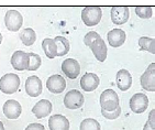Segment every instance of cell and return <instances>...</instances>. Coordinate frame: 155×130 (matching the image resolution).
I'll return each mask as SVG.
<instances>
[{
  "label": "cell",
  "instance_id": "1",
  "mask_svg": "<svg viewBox=\"0 0 155 130\" xmlns=\"http://www.w3.org/2000/svg\"><path fill=\"white\" fill-rule=\"evenodd\" d=\"M84 43H85V45L90 47V50L93 51L96 60H98L99 62L106 61L108 49L102 38L99 36V33L95 32V31L88 32L84 38Z\"/></svg>",
  "mask_w": 155,
  "mask_h": 130
},
{
  "label": "cell",
  "instance_id": "2",
  "mask_svg": "<svg viewBox=\"0 0 155 130\" xmlns=\"http://www.w3.org/2000/svg\"><path fill=\"white\" fill-rule=\"evenodd\" d=\"M100 106L102 110L106 111H114L120 107L119 105V96L114 89H106L100 95L99 99Z\"/></svg>",
  "mask_w": 155,
  "mask_h": 130
},
{
  "label": "cell",
  "instance_id": "3",
  "mask_svg": "<svg viewBox=\"0 0 155 130\" xmlns=\"http://www.w3.org/2000/svg\"><path fill=\"white\" fill-rule=\"evenodd\" d=\"M102 18V11L100 7H85L81 11V20L87 27H94L99 24Z\"/></svg>",
  "mask_w": 155,
  "mask_h": 130
},
{
  "label": "cell",
  "instance_id": "4",
  "mask_svg": "<svg viewBox=\"0 0 155 130\" xmlns=\"http://www.w3.org/2000/svg\"><path fill=\"white\" fill-rule=\"evenodd\" d=\"M20 77L13 73H8L0 78V91L3 94L12 95L19 89Z\"/></svg>",
  "mask_w": 155,
  "mask_h": 130
},
{
  "label": "cell",
  "instance_id": "5",
  "mask_svg": "<svg viewBox=\"0 0 155 130\" xmlns=\"http://www.w3.org/2000/svg\"><path fill=\"white\" fill-rule=\"evenodd\" d=\"M5 24L9 31L17 32L23 24V17L17 10H8L5 15Z\"/></svg>",
  "mask_w": 155,
  "mask_h": 130
},
{
  "label": "cell",
  "instance_id": "6",
  "mask_svg": "<svg viewBox=\"0 0 155 130\" xmlns=\"http://www.w3.org/2000/svg\"><path fill=\"white\" fill-rule=\"evenodd\" d=\"M84 101H85L84 95L79 91H77V89L69 91L65 95V97H64V105H65V107L72 110L81 108L84 105Z\"/></svg>",
  "mask_w": 155,
  "mask_h": 130
},
{
  "label": "cell",
  "instance_id": "7",
  "mask_svg": "<svg viewBox=\"0 0 155 130\" xmlns=\"http://www.w3.org/2000/svg\"><path fill=\"white\" fill-rule=\"evenodd\" d=\"M142 88L147 92H155V63H151L140 78Z\"/></svg>",
  "mask_w": 155,
  "mask_h": 130
},
{
  "label": "cell",
  "instance_id": "8",
  "mask_svg": "<svg viewBox=\"0 0 155 130\" xmlns=\"http://www.w3.org/2000/svg\"><path fill=\"white\" fill-rule=\"evenodd\" d=\"M130 109L135 114H142L149 107V98L142 93H137L130 98Z\"/></svg>",
  "mask_w": 155,
  "mask_h": 130
},
{
  "label": "cell",
  "instance_id": "9",
  "mask_svg": "<svg viewBox=\"0 0 155 130\" xmlns=\"http://www.w3.org/2000/svg\"><path fill=\"white\" fill-rule=\"evenodd\" d=\"M110 15L112 23L117 24V26H121V24H124L130 18V9H129V7L125 6L112 7Z\"/></svg>",
  "mask_w": 155,
  "mask_h": 130
},
{
  "label": "cell",
  "instance_id": "10",
  "mask_svg": "<svg viewBox=\"0 0 155 130\" xmlns=\"http://www.w3.org/2000/svg\"><path fill=\"white\" fill-rule=\"evenodd\" d=\"M25 92L31 97H38L43 92V85L42 80L39 77L33 75L29 76L25 80Z\"/></svg>",
  "mask_w": 155,
  "mask_h": 130
},
{
  "label": "cell",
  "instance_id": "11",
  "mask_svg": "<svg viewBox=\"0 0 155 130\" xmlns=\"http://www.w3.org/2000/svg\"><path fill=\"white\" fill-rule=\"evenodd\" d=\"M46 87L52 94H61L66 88V80L58 74L52 75L46 80Z\"/></svg>",
  "mask_w": 155,
  "mask_h": 130
},
{
  "label": "cell",
  "instance_id": "12",
  "mask_svg": "<svg viewBox=\"0 0 155 130\" xmlns=\"http://www.w3.org/2000/svg\"><path fill=\"white\" fill-rule=\"evenodd\" d=\"M62 71L68 78L75 80V78H77L78 75L81 74V65L77 62V60H64V62L62 63Z\"/></svg>",
  "mask_w": 155,
  "mask_h": 130
},
{
  "label": "cell",
  "instance_id": "13",
  "mask_svg": "<svg viewBox=\"0 0 155 130\" xmlns=\"http://www.w3.org/2000/svg\"><path fill=\"white\" fill-rule=\"evenodd\" d=\"M12 67L17 71H24L29 67V54L24 51H15L11 56Z\"/></svg>",
  "mask_w": 155,
  "mask_h": 130
},
{
  "label": "cell",
  "instance_id": "14",
  "mask_svg": "<svg viewBox=\"0 0 155 130\" xmlns=\"http://www.w3.org/2000/svg\"><path fill=\"white\" fill-rule=\"evenodd\" d=\"M2 110L8 119H18L22 112V107L17 101L10 99L3 104Z\"/></svg>",
  "mask_w": 155,
  "mask_h": 130
},
{
  "label": "cell",
  "instance_id": "15",
  "mask_svg": "<svg viewBox=\"0 0 155 130\" xmlns=\"http://www.w3.org/2000/svg\"><path fill=\"white\" fill-rule=\"evenodd\" d=\"M100 84L99 77L95 73H86L81 78V87L85 92H94Z\"/></svg>",
  "mask_w": 155,
  "mask_h": 130
},
{
  "label": "cell",
  "instance_id": "16",
  "mask_svg": "<svg viewBox=\"0 0 155 130\" xmlns=\"http://www.w3.org/2000/svg\"><path fill=\"white\" fill-rule=\"evenodd\" d=\"M52 103L48 99H42V101H38V103L33 106L32 112L35 115V117L38 119H42L48 117L50 114L52 112Z\"/></svg>",
  "mask_w": 155,
  "mask_h": 130
},
{
  "label": "cell",
  "instance_id": "17",
  "mask_svg": "<svg viewBox=\"0 0 155 130\" xmlns=\"http://www.w3.org/2000/svg\"><path fill=\"white\" fill-rule=\"evenodd\" d=\"M107 39L109 44L112 47H120L121 45L124 44L125 39H127V34L121 29H112L108 33Z\"/></svg>",
  "mask_w": 155,
  "mask_h": 130
},
{
  "label": "cell",
  "instance_id": "18",
  "mask_svg": "<svg viewBox=\"0 0 155 130\" xmlns=\"http://www.w3.org/2000/svg\"><path fill=\"white\" fill-rule=\"evenodd\" d=\"M132 85V76L128 70L121 68L118 73H117V86L120 91L125 92L128 91Z\"/></svg>",
  "mask_w": 155,
  "mask_h": 130
},
{
  "label": "cell",
  "instance_id": "19",
  "mask_svg": "<svg viewBox=\"0 0 155 130\" xmlns=\"http://www.w3.org/2000/svg\"><path fill=\"white\" fill-rule=\"evenodd\" d=\"M50 130H69V121L63 115H53L48 119Z\"/></svg>",
  "mask_w": 155,
  "mask_h": 130
},
{
  "label": "cell",
  "instance_id": "20",
  "mask_svg": "<svg viewBox=\"0 0 155 130\" xmlns=\"http://www.w3.org/2000/svg\"><path fill=\"white\" fill-rule=\"evenodd\" d=\"M42 49L44 51L46 57L50 60H53L57 56V45L54 39H44L42 41Z\"/></svg>",
  "mask_w": 155,
  "mask_h": 130
},
{
  "label": "cell",
  "instance_id": "21",
  "mask_svg": "<svg viewBox=\"0 0 155 130\" xmlns=\"http://www.w3.org/2000/svg\"><path fill=\"white\" fill-rule=\"evenodd\" d=\"M21 42L27 46H31L34 44V42L36 41V33L35 31L31 28H27V29L22 30L19 34Z\"/></svg>",
  "mask_w": 155,
  "mask_h": 130
},
{
  "label": "cell",
  "instance_id": "22",
  "mask_svg": "<svg viewBox=\"0 0 155 130\" xmlns=\"http://www.w3.org/2000/svg\"><path fill=\"white\" fill-rule=\"evenodd\" d=\"M57 45V56H64L71 50V44L65 36H56L54 39Z\"/></svg>",
  "mask_w": 155,
  "mask_h": 130
},
{
  "label": "cell",
  "instance_id": "23",
  "mask_svg": "<svg viewBox=\"0 0 155 130\" xmlns=\"http://www.w3.org/2000/svg\"><path fill=\"white\" fill-rule=\"evenodd\" d=\"M139 46L141 50L147 51L150 53L155 54V40L152 38H147V36H142L139 39Z\"/></svg>",
  "mask_w": 155,
  "mask_h": 130
},
{
  "label": "cell",
  "instance_id": "24",
  "mask_svg": "<svg viewBox=\"0 0 155 130\" xmlns=\"http://www.w3.org/2000/svg\"><path fill=\"white\" fill-rule=\"evenodd\" d=\"M79 130H101V127L96 119L86 118L81 122Z\"/></svg>",
  "mask_w": 155,
  "mask_h": 130
},
{
  "label": "cell",
  "instance_id": "25",
  "mask_svg": "<svg viewBox=\"0 0 155 130\" xmlns=\"http://www.w3.org/2000/svg\"><path fill=\"white\" fill-rule=\"evenodd\" d=\"M28 54H29V67H28V71H36V70H39L42 64L41 56L39 54L32 53V52Z\"/></svg>",
  "mask_w": 155,
  "mask_h": 130
},
{
  "label": "cell",
  "instance_id": "26",
  "mask_svg": "<svg viewBox=\"0 0 155 130\" xmlns=\"http://www.w3.org/2000/svg\"><path fill=\"white\" fill-rule=\"evenodd\" d=\"M135 13L141 19H150L152 17V8L149 6H139L135 7Z\"/></svg>",
  "mask_w": 155,
  "mask_h": 130
},
{
  "label": "cell",
  "instance_id": "27",
  "mask_svg": "<svg viewBox=\"0 0 155 130\" xmlns=\"http://www.w3.org/2000/svg\"><path fill=\"white\" fill-rule=\"evenodd\" d=\"M101 114L104 118L109 119V120H114V119H117L121 115V107H119V108L117 110H114V111H106V110L101 109Z\"/></svg>",
  "mask_w": 155,
  "mask_h": 130
},
{
  "label": "cell",
  "instance_id": "28",
  "mask_svg": "<svg viewBox=\"0 0 155 130\" xmlns=\"http://www.w3.org/2000/svg\"><path fill=\"white\" fill-rule=\"evenodd\" d=\"M25 130H45V128H44V126H43V125L35 122V124H30V125H29V126L25 128Z\"/></svg>",
  "mask_w": 155,
  "mask_h": 130
},
{
  "label": "cell",
  "instance_id": "29",
  "mask_svg": "<svg viewBox=\"0 0 155 130\" xmlns=\"http://www.w3.org/2000/svg\"><path fill=\"white\" fill-rule=\"evenodd\" d=\"M147 122L151 125V127L155 129V110H151L149 114V118H147Z\"/></svg>",
  "mask_w": 155,
  "mask_h": 130
},
{
  "label": "cell",
  "instance_id": "30",
  "mask_svg": "<svg viewBox=\"0 0 155 130\" xmlns=\"http://www.w3.org/2000/svg\"><path fill=\"white\" fill-rule=\"evenodd\" d=\"M143 130H155V129L153 127H151V125H150L149 122H146V124L144 125Z\"/></svg>",
  "mask_w": 155,
  "mask_h": 130
},
{
  "label": "cell",
  "instance_id": "31",
  "mask_svg": "<svg viewBox=\"0 0 155 130\" xmlns=\"http://www.w3.org/2000/svg\"><path fill=\"white\" fill-rule=\"evenodd\" d=\"M0 130H5V126H3L2 121L0 120Z\"/></svg>",
  "mask_w": 155,
  "mask_h": 130
},
{
  "label": "cell",
  "instance_id": "32",
  "mask_svg": "<svg viewBox=\"0 0 155 130\" xmlns=\"http://www.w3.org/2000/svg\"><path fill=\"white\" fill-rule=\"evenodd\" d=\"M1 42H2V36H1V33H0V44H1Z\"/></svg>",
  "mask_w": 155,
  "mask_h": 130
}]
</instances>
